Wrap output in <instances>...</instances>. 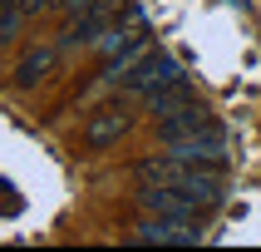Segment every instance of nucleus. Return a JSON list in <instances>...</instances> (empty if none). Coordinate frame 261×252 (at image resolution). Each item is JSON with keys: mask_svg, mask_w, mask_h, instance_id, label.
I'll return each mask as SVG.
<instances>
[{"mask_svg": "<svg viewBox=\"0 0 261 252\" xmlns=\"http://www.w3.org/2000/svg\"><path fill=\"white\" fill-rule=\"evenodd\" d=\"M133 183L148 188V183H158V188H182L192 198H202V203L217 208L222 203V168L212 163H182L173 153H158V158H138L133 163Z\"/></svg>", "mask_w": 261, "mask_h": 252, "instance_id": "1", "label": "nucleus"}, {"mask_svg": "<svg viewBox=\"0 0 261 252\" xmlns=\"http://www.w3.org/2000/svg\"><path fill=\"white\" fill-rule=\"evenodd\" d=\"M128 242H138V247H197V242H202V222L143 213V218L128 227Z\"/></svg>", "mask_w": 261, "mask_h": 252, "instance_id": "2", "label": "nucleus"}, {"mask_svg": "<svg viewBox=\"0 0 261 252\" xmlns=\"http://www.w3.org/2000/svg\"><path fill=\"white\" fill-rule=\"evenodd\" d=\"M177 84H188V70H182L173 55H158V50H148V55L118 79V89H123V94H138V99H143V94H158V89H177Z\"/></svg>", "mask_w": 261, "mask_h": 252, "instance_id": "3", "label": "nucleus"}, {"mask_svg": "<svg viewBox=\"0 0 261 252\" xmlns=\"http://www.w3.org/2000/svg\"><path fill=\"white\" fill-rule=\"evenodd\" d=\"M118 5L123 0H94L89 10H79V15H69V25L59 30V50H79V44H99V35L109 25L118 20Z\"/></svg>", "mask_w": 261, "mask_h": 252, "instance_id": "4", "label": "nucleus"}, {"mask_svg": "<svg viewBox=\"0 0 261 252\" xmlns=\"http://www.w3.org/2000/svg\"><path fill=\"white\" fill-rule=\"evenodd\" d=\"M168 153H173V158H182V163H212V168H222V163L232 158V139H227V129L207 124V129H197V133L173 139V144H168Z\"/></svg>", "mask_w": 261, "mask_h": 252, "instance_id": "5", "label": "nucleus"}, {"mask_svg": "<svg viewBox=\"0 0 261 252\" xmlns=\"http://www.w3.org/2000/svg\"><path fill=\"white\" fill-rule=\"evenodd\" d=\"M138 208L163 213V218H188V222H207V213H212V203H202V198H192L182 188H158V183L138 188Z\"/></svg>", "mask_w": 261, "mask_h": 252, "instance_id": "6", "label": "nucleus"}, {"mask_svg": "<svg viewBox=\"0 0 261 252\" xmlns=\"http://www.w3.org/2000/svg\"><path fill=\"white\" fill-rule=\"evenodd\" d=\"M128 129H133V114H128V109H118V104H109V109H99V114H89V124H84L79 139H84L89 153H99V148L118 144Z\"/></svg>", "mask_w": 261, "mask_h": 252, "instance_id": "7", "label": "nucleus"}, {"mask_svg": "<svg viewBox=\"0 0 261 252\" xmlns=\"http://www.w3.org/2000/svg\"><path fill=\"white\" fill-rule=\"evenodd\" d=\"M212 124V114H207L202 104H177V109H168V114H158V139L163 144H173V139H182V133H197Z\"/></svg>", "mask_w": 261, "mask_h": 252, "instance_id": "8", "label": "nucleus"}, {"mask_svg": "<svg viewBox=\"0 0 261 252\" xmlns=\"http://www.w3.org/2000/svg\"><path fill=\"white\" fill-rule=\"evenodd\" d=\"M55 55H59V44H40V50H25V55H20V64H15V89H35L44 74L55 70Z\"/></svg>", "mask_w": 261, "mask_h": 252, "instance_id": "9", "label": "nucleus"}, {"mask_svg": "<svg viewBox=\"0 0 261 252\" xmlns=\"http://www.w3.org/2000/svg\"><path fill=\"white\" fill-rule=\"evenodd\" d=\"M20 20H25V5H20V0H0V44H10V40H15Z\"/></svg>", "mask_w": 261, "mask_h": 252, "instance_id": "10", "label": "nucleus"}, {"mask_svg": "<svg viewBox=\"0 0 261 252\" xmlns=\"http://www.w3.org/2000/svg\"><path fill=\"white\" fill-rule=\"evenodd\" d=\"M55 5H59V10H64V15H79V10H89L94 0H55Z\"/></svg>", "mask_w": 261, "mask_h": 252, "instance_id": "11", "label": "nucleus"}, {"mask_svg": "<svg viewBox=\"0 0 261 252\" xmlns=\"http://www.w3.org/2000/svg\"><path fill=\"white\" fill-rule=\"evenodd\" d=\"M20 5H25V15H40V10H49L55 0H20Z\"/></svg>", "mask_w": 261, "mask_h": 252, "instance_id": "12", "label": "nucleus"}]
</instances>
